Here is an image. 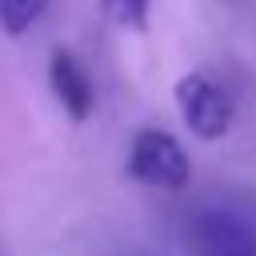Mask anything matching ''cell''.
I'll use <instances>...</instances> for the list:
<instances>
[{
  "label": "cell",
  "mask_w": 256,
  "mask_h": 256,
  "mask_svg": "<svg viewBox=\"0 0 256 256\" xmlns=\"http://www.w3.org/2000/svg\"><path fill=\"white\" fill-rule=\"evenodd\" d=\"M124 168L136 184L160 188V192H184L192 184V160L184 144L164 128H136Z\"/></svg>",
  "instance_id": "obj_1"
},
{
  "label": "cell",
  "mask_w": 256,
  "mask_h": 256,
  "mask_svg": "<svg viewBox=\"0 0 256 256\" xmlns=\"http://www.w3.org/2000/svg\"><path fill=\"white\" fill-rule=\"evenodd\" d=\"M180 120L196 140H224L236 124V96L212 76V72H184L172 88Z\"/></svg>",
  "instance_id": "obj_2"
},
{
  "label": "cell",
  "mask_w": 256,
  "mask_h": 256,
  "mask_svg": "<svg viewBox=\"0 0 256 256\" xmlns=\"http://www.w3.org/2000/svg\"><path fill=\"white\" fill-rule=\"evenodd\" d=\"M192 256H256V224L228 208H204L188 228Z\"/></svg>",
  "instance_id": "obj_3"
},
{
  "label": "cell",
  "mask_w": 256,
  "mask_h": 256,
  "mask_svg": "<svg viewBox=\"0 0 256 256\" xmlns=\"http://www.w3.org/2000/svg\"><path fill=\"white\" fill-rule=\"evenodd\" d=\"M48 84H52V96L56 104L64 108L68 120L84 124L92 112H96V84H92V72L84 68V60L72 52V48H56L48 56Z\"/></svg>",
  "instance_id": "obj_4"
},
{
  "label": "cell",
  "mask_w": 256,
  "mask_h": 256,
  "mask_svg": "<svg viewBox=\"0 0 256 256\" xmlns=\"http://www.w3.org/2000/svg\"><path fill=\"white\" fill-rule=\"evenodd\" d=\"M48 4L52 0H0V28L8 36H24L48 12Z\"/></svg>",
  "instance_id": "obj_5"
},
{
  "label": "cell",
  "mask_w": 256,
  "mask_h": 256,
  "mask_svg": "<svg viewBox=\"0 0 256 256\" xmlns=\"http://www.w3.org/2000/svg\"><path fill=\"white\" fill-rule=\"evenodd\" d=\"M100 12L124 32H144L152 16V0H100Z\"/></svg>",
  "instance_id": "obj_6"
}]
</instances>
